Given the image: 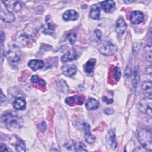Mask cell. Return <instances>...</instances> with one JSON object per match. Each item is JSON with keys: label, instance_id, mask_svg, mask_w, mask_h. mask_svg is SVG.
I'll return each instance as SVG.
<instances>
[{"label": "cell", "instance_id": "6da1fadb", "mask_svg": "<svg viewBox=\"0 0 152 152\" xmlns=\"http://www.w3.org/2000/svg\"><path fill=\"white\" fill-rule=\"evenodd\" d=\"M2 119L5 125L10 128H20L23 124L22 118L13 111L5 112L2 115Z\"/></svg>", "mask_w": 152, "mask_h": 152}, {"label": "cell", "instance_id": "7a4b0ae2", "mask_svg": "<svg viewBox=\"0 0 152 152\" xmlns=\"http://www.w3.org/2000/svg\"><path fill=\"white\" fill-rule=\"evenodd\" d=\"M137 137L141 147L151 151L152 149V136L151 131L144 128H141L138 132Z\"/></svg>", "mask_w": 152, "mask_h": 152}, {"label": "cell", "instance_id": "3957f363", "mask_svg": "<svg viewBox=\"0 0 152 152\" xmlns=\"http://www.w3.org/2000/svg\"><path fill=\"white\" fill-rule=\"evenodd\" d=\"M99 51L103 55H111L114 54L118 50L116 45L110 41L106 40L102 42L99 46Z\"/></svg>", "mask_w": 152, "mask_h": 152}, {"label": "cell", "instance_id": "277c9868", "mask_svg": "<svg viewBox=\"0 0 152 152\" xmlns=\"http://www.w3.org/2000/svg\"><path fill=\"white\" fill-rule=\"evenodd\" d=\"M21 52L20 48L15 45H11L6 54L7 59L11 62H17L21 58Z\"/></svg>", "mask_w": 152, "mask_h": 152}, {"label": "cell", "instance_id": "5b68a950", "mask_svg": "<svg viewBox=\"0 0 152 152\" xmlns=\"http://www.w3.org/2000/svg\"><path fill=\"white\" fill-rule=\"evenodd\" d=\"M151 97H145L141 99L138 104V107L140 111L151 116Z\"/></svg>", "mask_w": 152, "mask_h": 152}, {"label": "cell", "instance_id": "8992f818", "mask_svg": "<svg viewBox=\"0 0 152 152\" xmlns=\"http://www.w3.org/2000/svg\"><path fill=\"white\" fill-rule=\"evenodd\" d=\"M1 18L2 21L8 23H12L15 20V17L13 14L7 10L2 2H1Z\"/></svg>", "mask_w": 152, "mask_h": 152}, {"label": "cell", "instance_id": "52a82bcc", "mask_svg": "<svg viewBox=\"0 0 152 152\" xmlns=\"http://www.w3.org/2000/svg\"><path fill=\"white\" fill-rule=\"evenodd\" d=\"M106 144L109 148L115 150L116 147L117 143L115 138V130L111 129L108 131L106 136Z\"/></svg>", "mask_w": 152, "mask_h": 152}, {"label": "cell", "instance_id": "ba28073f", "mask_svg": "<svg viewBox=\"0 0 152 152\" xmlns=\"http://www.w3.org/2000/svg\"><path fill=\"white\" fill-rule=\"evenodd\" d=\"M82 127L84 131V137L86 141L88 144H93L96 140V137L91 134L90 125L87 123L84 122L83 123Z\"/></svg>", "mask_w": 152, "mask_h": 152}, {"label": "cell", "instance_id": "9c48e42d", "mask_svg": "<svg viewBox=\"0 0 152 152\" xmlns=\"http://www.w3.org/2000/svg\"><path fill=\"white\" fill-rule=\"evenodd\" d=\"M7 10L10 12H17L21 8V4L16 1H2Z\"/></svg>", "mask_w": 152, "mask_h": 152}, {"label": "cell", "instance_id": "30bf717a", "mask_svg": "<svg viewBox=\"0 0 152 152\" xmlns=\"http://www.w3.org/2000/svg\"><path fill=\"white\" fill-rule=\"evenodd\" d=\"M143 13L140 11H134L131 14L130 21L133 24H138L141 23L143 21Z\"/></svg>", "mask_w": 152, "mask_h": 152}, {"label": "cell", "instance_id": "8fae6325", "mask_svg": "<svg viewBox=\"0 0 152 152\" xmlns=\"http://www.w3.org/2000/svg\"><path fill=\"white\" fill-rule=\"evenodd\" d=\"M84 99L80 96L74 95L72 97H68L65 99V103L69 106H74L75 104L81 105L83 103Z\"/></svg>", "mask_w": 152, "mask_h": 152}, {"label": "cell", "instance_id": "7c38bea8", "mask_svg": "<svg viewBox=\"0 0 152 152\" xmlns=\"http://www.w3.org/2000/svg\"><path fill=\"white\" fill-rule=\"evenodd\" d=\"M140 67L138 65H136L133 71V77L132 80V91H135L137 86L140 81Z\"/></svg>", "mask_w": 152, "mask_h": 152}, {"label": "cell", "instance_id": "4fadbf2b", "mask_svg": "<svg viewBox=\"0 0 152 152\" xmlns=\"http://www.w3.org/2000/svg\"><path fill=\"white\" fill-rule=\"evenodd\" d=\"M79 17L78 13L74 10H69L65 11L63 15V19L65 21H75Z\"/></svg>", "mask_w": 152, "mask_h": 152}, {"label": "cell", "instance_id": "5bb4252c", "mask_svg": "<svg viewBox=\"0 0 152 152\" xmlns=\"http://www.w3.org/2000/svg\"><path fill=\"white\" fill-rule=\"evenodd\" d=\"M77 56H78L76 51L72 49L68 51L65 54H64L61 58V61L62 62H66L75 60L76 59H77Z\"/></svg>", "mask_w": 152, "mask_h": 152}, {"label": "cell", "instance_id": "9a60e30c", "mask_svg": "<svg viewBox=\"0 0 152 152\" xmlns=\"http://www.w3.org/2000/svg\"><path fill=\"white\" fill-rule=\"evenodd\" d=\"M126 30V24L125 20L122 18H119L118 19L116 23V31L119 34H123Z\"/></svg>", "mask_w": 152, "mask_h": 152}, {"label": "cell", "instance_id": "2e32d148", "mask_svg": "<svg viewBox=\"0 0 152 152\" xmlns=\"http://www.w3.org/2000/svg\"><path fill=\"white\" fill-rule=\"evenodd\" d=\"M63 74L67 77H71L77 72V67L75 65H65L62 67Z\"/></svg>", "mask_w": 152, "mask_h": 152}, {"label": "cell", "instance_id": "e0dca14e", "mask_svg": "<svg viewBox=\"0 0 152 152\" xmlns=\"http://www.w3.org/2000/svg\"><path fill=\"white\" fill-rule=\"evenodd\" d=\"M90 16L92 19L99 20L100 17V5L94 4L90 8Z\"/></svg>", "mask_w": 152, "mask_h": 152}, {"label": "cell", "instance_id": "ac0fdd59", "mask_svg": "<svg viewBox=\"0 0 152 152\" xmlns=\"http://www.w3.org/2000/svg\"><path fill=\"white\" fill-rule=\"evenodd\" d=\"M151 82L150 81H144L142 83L141 86V90L142 93L147 96V97H151L152 94V88H151Z\"/></svg>", "mask_w": 152, "mask_h": 152}, {"label": "cell", "instance_id": "d6986e66", "mask_svg": "<svg viewBox=\"0 0 152 152\" xmlns=\"http://www.w3.org/2000/svg\"><path fill=\"white\" fill-rule=\"evenodd\" d=\"M28 66L33 71H37L42 68L44 66V62L42 60L32 59L28 62Z\"/></svg>", "mask_w": 152, "mask_h": 152}, {"label": "cell", "instance_id": "ffe728a7", "mask_svg": "<svg viewBox=\"0 0 152 152\" xmlns=\"http://www.w3.org/2000/svg\"><path fill=\"white\" fill-rule=\"evenodd\" d=\"M99 102L94 98H88L86 100V104H85L86 107L87 108V109L89 110H96L99 107Z\"/></svg>", "mask_w": 152, "mask_h": 152}, {"label": "cell", "instance_id": "44dd1931", "mask_svg": "<svg viewBox=\"0 0 152 152\" xmlns=\"http://www.w3.org/2000/svg\"><path fill=\"white\" fill-rule=\"evenodd\" d=\"M14 108L18 110H24L26 107V100L23 97L17 98L13 103Z\"/></svg>", "mask_w": 152, "mask_h": 152}, {"label": "cell", "instance_id": "7402d4cb", "mask_svg": "<svg viewBox=\"0 0 152 152\" xmlns=\"http://www.w3.org/2000/svg\"><path fill=\"white\" fill-rule=\"evenodd\" d=\"M101 6L104 12H109L113 10V9H114L115 7V3L113 1H104L101 3Z\"/></svg>", "mask_w": 152, "mask_h": 152}, {"label": "cell", "instance_id": "603a6c76", "mask_svg": "<svg viewBox=\"0 0 152 152\" xmlns=\"http://www.w3.org/2000/svg\"><path fill=\"white\" fill-rule=\"evenodd\" d=\"M55 30V26L50 22H46L42 27V31L45 34H51Z\"/></svg>", "mask_w": 152, "mask_h": 152}, {"label": "cell", "instance_id": "cb8c5ba5", "mask_svg": "<svg viewBox=\"0 0 152 152\" xmlns=\"http://www.w3.org/2000/svg\"><path fill=\"white\" fill-rule=\"evenodd\" d=\"M96 63V60L94 58L89 59L84 65V71L87 73H91L93 71L95 65Z\"/></svg>", "mask_w": 152, "mask_h": 152}, {"label": "cell", "instance_id": "d4e9b609", "mask_svg": "<svg viewBox=\"0 0 152 152\" xmlns=\"http://www.w3.org/2000/svg\"><path fill=\"white\" fill-rule=\"evenodd\" d=\"M15 147L17 151L20 152H24L26 151V145L23 141L20 139H17L15 143Z\"/></svg>", "mask_w": 152, "mask_h": 152}, {"label": "cell", "instance_id": "484cf974", "mask_svg": "<svg viewBox=\"0 0 152 152\" xmlns=\"http://www.w3.org/2000/svg\"><path fill=\"white\" fill-rule=\"evenodd\" d=\"M73 148L74 149V151H87V150L86 149V145L80 142H78L74 144Z\"/></svg>", "mask_w": 152, "mask_h": 152}, {"label": "cell", "instance_id": "4316f807", "mask_svg": "<svg viewBox=\"0 0 152 152\" xmlns=\"http://www.w3.org/2000/svg\"><path fill=\"white\" fill-rule=\"evenodd\" d=\"M112 77L115 81H118L119 80L121 77V72L119 67L115 66L113 68V71H112Z\"/></svg>", "mask_w": 152, "mask_h": 152}, {"label": "cell", "instance_id": "83f0119b", "mask_svg": "<svg viewBox=\"0 0 152 152\" xmlns=\"http://www.w3.org/2000/svg\"><path fill=\"white\" fill-rule=\"evenodd\" d=\"M58 89L60 91H62V92H64V93L67 92V91L68 90V87L67 86V84L63 80H61L58 82Z\"/></svg>", "mask_w": 152, "mask_h": 152}, {"label": "cell", "instance_id": "f1b7e54d", "mask_svg": "<svg viewBox=\"0 0 152 152\" xmlns=\"http://www.w3.org/2000/svg\"><path fill=\"white\" fill-rule=\"evenodd\" d=\"M144 51L146 54V56L149 62L151 61V45L150 43H147L144 47Z\"/></svg>", "mask_w": 152, "mask_h": 152}, {"label": "cell", "instance_id": "f546056e", "mask_svg": "<svg viewBox=\"0 0 152 152\" xmlns=\"http://www.w3.org/2000/svg\"><path fill=\"white\" fill-rule=\"evenodd\" d=\"M77 35L75 33H69L66 35V39L69 40L71 45H73L76 40Z\"/></svg>", "mask_w": 152, "mask_h": 152}, {"label": "cell", "instance_id": "4dcf8cb0", "mask_svg": "<svg viewBox=\"0 0 152 152\" xmlns=\"http://www.w3.org/2000/svg\"><path fill=\"white\" fill-rule=\"evenodd\" d=\"M132 73V69H131V67L129 66H127L125 70V73H124L125 77L126 78H128L131 76Z\"/></svg>", "mask_w": 152, "mask_h": 152}, {"label": "cell", "instance_id": "1f68e13d", "mask_svg": "<svg viewBox=\"0 0 152 152\" xmlns=\"http://www.w3.org/2000/svg\"><path fill=\"white\" fill-rule=\"evenodd\" d=\"M94 35H95V39L97 40V41H99L102 37V33H101V31L97 29L94 31Z\"/></svg>", "mask_w": 152, "mask_h": 152}, {"label": "cell", "instance_id": "d6a6232c", "mask_svg": "<svg viewBox=\"0 0 152 152\" xmlns=\"http://www.w3.org/2000/svg\"><path fill=\"white\" fill-rule=\"evenodd\" d=\"M38 127H39V129L42 132H44L46 131V123H45L44 121L42 122L40 124H39Z\"/></svg>", "mask_w": 152, "mask_h": 152}, {"label": "cell", "instance_id": "836d02e7", "mask_svg": "<svg viewBox=\"0 0 152 152\" xmlns=\"http://www.w3.org/2000/svg\"><path fill=\"white\" fill-rule=\"evenodd\" d=\"M1 150L2 151H12V150H11L10 148H8L5 144L1 143Z\"/></svg>", "mask_w": 152, "mask_h": 152}, {"label": "cell", "instance_id": "e575fe53", "mask_svg": "<svg viewBox=\"0 0 152 152\" xmlns=\"http://www.w3.org/2000/svg\"><path fill=\"white\" fill-rule=\"evenodd\" d=\"M102 101L103 102H105L107 104H110L113 103V99H109L106 96H103L102 97Z\"/></svg>", "mask_w": 152, "mask_h": 152}, {"label": "cell", "instance_id": "d590c367", "mask_svg": "<svg viewBox=\"0 0 152 152\" xmlns=\"http://www.w3.org/2000/svg\"><path fill=\"white\" fill-rule=\"evenodd\" d=\"M39 80H40L39 78L37 75H33L31 77V81L32 83H34V84L35 83H39Z\"/></svg>", "mask_w": 152, "mask_h": 152}, {"label": "cell", "instance_id": "8d00e7d4", "mask_svg": "<svg viewBox=\"0 0 152 152\" xmlns=\"http://www.w3.org/2000/svg\"><path fill=\"white\" fill-rule=\"evenodd\" d=\"M114 112V110L112 108H106L104 110V113L107 115H112Z\"/></svg>", "mask_w": 152, "mask_h": 152}, {"label": "cell", "instance_id": "74e56055", "mask_svg": "<svg viewBox=\"0 0 152 152\" xmlns=\"http://www.w3.org/2000/svg\"><path fill=\"white\" fill-rule=\"evenodd\" d=\"M5 96L2 90H1V103H2L5 100Z\"/></svg>", "mask_w": 152, "mask_h": 152}, {"label": "cell", "instance_id": "f35d334b", "mask_svg": "<svg viewBox=\"0 0 152 152\" xmlns=\"http://www.w3.org/2000/svg\"><path fill=\"white\" fill-rule=\"evenodd\" d=\"M39 86H43V87H45V85H46V83H45V81L43 80H42V79H40V80H39Z\"/></svg>", "mask_w": 152, "mask_h": 152}, {"label": "cell", "instance_id": "ab89813d", "mask_svg": "<svg viewBox=\"0 0 152 152\" xmlns=\"http://www.w3.org/2000/svg\"><path fill=\"white\" fill-rule=\"evenodd\" d=\"M146 72H147V74H151V65L148 66L146 68Z\"/></svg>", "mask_w": 152, "mask_h": 152}, {"label": "cell", "instance_id": "60d3db41", "mask_svg": "<svg viewBox=\"0 0 152 152\" xmlns=\"http://www.w3.org/2000/svg\"><path fill=\"white\" fill-rule=\"evenodd\" d=\"M1 43H2V42L4 41V39L5 38V36H4V33L2 31H1Z\"/></svg>", "mask_w": 152, "mask_h": 152}, {"label": "cell", "instance_id": "b9f144b4", "mask_svg": "<svg viewBox=\"0 0 152 152\" xmlns=\"http://www.w3.org/2000/svg\"><path fill=\"white\" fill-rule=\"evenodd\" d=\"M124 2L125 3L129 4V3H131V2H135V1H124Z\"/></svg>", "mask_w": 152, "mask_h": 152}]
</instances>
